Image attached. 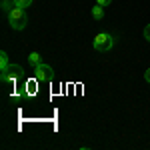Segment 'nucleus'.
Segmentation results:
<instances>
[{
	"label": "nucleus",
	"instance_id": "obj_1",
	"mask_svg": "<svg viewBox=\"0 0 150 150\" xmlns=\"http://www.w3.org/2000/svg\"><path fill=\"white\" fill-rule=\"evenodd\" d=\"M8 24H10L14 30H24V28H26V10L14 6V8L8 12Z\"/></svg>",
	"mask_w": 150,
	"mask_h": 150
},
{
	"label": "nucleus",
	"instance_id": "obj_2",
	"mask_svg": "<svg viewBox=\"0 0 150 150\" xmlns=\"http://www.w3.org/2000/svg\"><path fill=\"white\" fill-rule=\"evenodd\" d=\"M92 46L98 52H108V50H112V46H114V36L108 34V32H98L92 40Z\"/></svg>",
	"mask_w": 150,
	"mask_h": 150
},
{
	"label": "nucleus",
	"instance_id": "obj_3",
	"mask_svg": "<svg viewBox=\"0 0 150 150\" xmlns=\"http://www.w3.org/2000/svg\"><path fill=\"white\" fill-rule=\"evenodd\" d=\"M34 76L38 82H50L54 78V70L50 64H44V62H40V64H36L34 66Z\"/></svg>",
	"mask_w": 150,
	"mask_h": 150
},
{
	"label": "nucleus",
	"instance_id": "obj_4",
	"mask_svg": "<svg viewBox=\"0 0 150 150\" xmlns=\"http://www.w3.org/2000/svg\"><path fill=\"white\" fill-rule=\"evenodd\" d=\"M22 74V66L20 64H10L6 70H2V74H0V80L2 82H10L14 78H18Z\"/></svg>",
	"mask_w": 150,
	"mask_h": 150
},
{
	"label": "nucleus",
	"instance_id": "obj_5",
	"mask_svg": "<svg viewBox=\"0 0 150 150\" xmlns=\"http://www.w3.org/2000/svg\"><path fill=\"white\" fill-rule=\"evenodd\" d=\"M92 18L94 20H102L104 18V6H100V4L92 6Z\"/></svg>",
	"mask_w": 150,
	"mask_h": 150
},
{
	"label": "nucleus",
	"instance_id": "obj_6",
	"mask_svg": "<svg viewBox=\"0 0 150 150\" xmlns=\"http://www.w3.org/2000/svg\"><path fill=\"white\" fill-rule=\"evenodd\" d=\"M8 66H10V60H8V54H6V52L2 50V52H0V70H6Z\"/></svg>",
	"mask_w": 150,
	"mask_h": 150
},
{
	"label": "nucleus",
	"instance_id": "obj_7",
	"mask_svg": "<svg viewBox=\"0 0 150 150\" xmlns=\"http://www.w3.org/2000/svg\"><path fill=\"white\" fill-rule=\"evenodd\" d=\"M32 4H34V0H14V6L24 8V10H26V8H30Z\"/></svg>",
	"mask_w": 150,
	"mask_h": 150
},
{
	"label": "nucleus",
	"instance_id": "obj_8",
	"mask_svg": "<svg viewBox=\"0 0 150 150\" xmlns=\"http://www.w3.org/2000/svg\"><path fill=\"white\" fill-rule=\"evenodd\" d=\"M28 62H30L32 66L40 64V62H42V60H40V54H38V52H30V54H28Z\"/></svg>",
	"mask_w": 150,
	"mask_h": 150
},
{
	"label": "nucleus",
	"instance_id": "obj_9",
	"mask_svg": "<svg viewBox=\"0 0 150 150\" xmlns=\"http://www.w3.org/2000/svg\"><path fill=\"white\" fill-rule=\"evenodd\" d=\"M12 4H14V0H2V10H4L6 14H8V12H10L12 8H14Z\"/></svg>",
	"mask_w": 150,
	"mask_h": 150
},
{
	"label": "nucleus",
	"instance_id": "obj_10",
	"mask_svg": "<svg viewBox=\"0 0 150 150\" xmlns=\"http://www.w3.org/2000/svg\"><path fill=\"white\" fill-rule=\"evenodd\" d=\"M144 38L150 42V24H146V26H144Z\"/></svg>",
	"mask_w": 150,
	"mask_h": 150
},
{
	"label": "nucleus",
	"instance_id": "obj_11",
	"mask_svg": "<svg viewBox=\"0 0 150 150\" xmlns=\"http://www.w3.org/2000/svg\"><path fill=\"white\" fill-rule=\"evenodd\" d=\"M96 4H100V6H110L112 0H96Z\"/></svg>",
	"mask_w": 150,
	"mask_h": 150
},
{
	"label": "nucleus",
	"instance_id": "obj_12",
	"mask_svg": "<svg viewBox=\"0 0 150 150\" xmlns=\"http://www.w3.org/2000/svg\"><path fill=\"white\" fill-rule=\"evenodd\" d=\"M144 80H146V82H148V84H150V68L146 70V72H144Z\"/></svg>",
	"mask_w": 150,
	"mask_h": 150
}]
</instances>
